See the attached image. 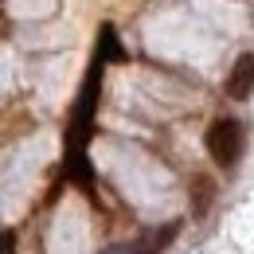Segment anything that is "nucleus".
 Masks as SVG:
<instances>
[{
  "mask_svg": "<svg viewBox=\"0 0 254 254\" xmlns=\"http://www.w3.org/2000/svg\"><path fill=\"white\" fill-rule=\"evenodd\" d=\"M207 153L219 168H235V160L243 157V126L235 118H219L207 129Z\"/></svg>",
  "mask_w": 254,
  "mask_h": 254,
  "instance_id": "1",
  "label": "nucleus"
},
{
  "mask_svg": "<svg viewBox=\"0 0 254 254\" xmlns=\"http://www.w3.org/2000/svg\"><path fill=\"white\" fill-rule=\"evenodd\" d=\"M254 90V55H239L235 66H231V74H227V98H235V102H247Z\"/></svg>",
  "mask_w": 254,
  "mask_h": 254,
  "instance_id": "2",
  "label": "nucleus"
},
{
  "mask_svg": "<svg viewBox=\"0 0 254 254\" xmlns=\"http://www.w3.org/2000/svg\"><path fill=\"white\" fill-rule=\"evenodd\" d=\"M176 235H180V223L157 227V231H153V235H149L145 243H137V251H141V254H160L164 247H168V243H172V239H176Z\"/></svg>",
  "mask_w": 254,
  "mask_h": 254,
  "instance_id": "3",
  "label": "nucleus"
},
{
  "mask_svg": "<svg viewBox=\"0 0 254 254\" xmlns=\"http://www.w3.org/2000/svg\"><path fill=\"white\" fill-rule=\"evenodd\" d=\"M211 199H215L211 180H195V184H191V207H195V215H203V211L211 207Z\"/></svg>",
  "mask_w": 254,
  "mask_h": 254,
  "instance_id": "4",
  "label": "nucleus"
},
{
  "mask_svg": "<svg viewBox=\"0 0 254 254\" xmlns=\"http://www.w3.org/2000/svg\"><path fill=\"white\" fill-rule=\"evenodd\" d=\"M102 55L122 59V47H118V39H114V28H102Z\"/></svg>",
  "mask_w": 254,
  "mask_h": 254,
  "instance_id": "5",
  "label": "nucleus"
},
{
  "mask_svg": "<svg viewBox=\"0 0 254 254\" xmlns=\"http://www.w3.org/2000/svg\"><path fill=\"white\" fill-rule=\"evenodd\" d=\"M98 254H141V251H137V243H110L106 251H98Z\"/></svg>",
  "mask_w": 254,
  "mask_h": 254,
  "instance_id": "6",
  "label": "nucleus"
},
{
  "mask_svg": "<svg viewBox=\"0 0 254 254\" xmlns=\"http://www.w3.org/2000/svg\"><path fill=\"white\" fill-rule=\"evenodd\" d=\"M0 254H16V239L8 231H0Z\"/></svg>",
  "mask_w": 254,
  "mask_h": 254,
  "instance_id": "7",
  "label": "nucleus"
}]
</instances>
